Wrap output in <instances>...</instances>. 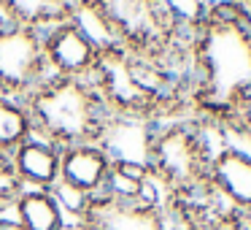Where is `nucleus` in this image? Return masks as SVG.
Returning a JSON list of instances; mask_svg holds the SVG:
<instances>
[{
  "label": "nucleus",
  "instance_id": "obj_12",
  "mask_svg": "<svg viewBox=\"0 0 251 230\" xmlns=\"http://www.w3.org/2000/svg\"><path fill=\"white\" fill-rule=\"evenodd\" d=\"M76 3L78 0H0V8H3L6 22L46 33V30L68 22Z\"/></svg>",
  "mask_w": 251,
  "mask_h": 230
},
{
  "label": "nucleus",
  "instance_id": "obj_23",
  "mask_svg": "<svg viewBox=\"0 0 251 230\" xmlns=\"http://www.w3.org/2000/svg\"><path fill=\"white\" fill-rule=\"evenodd\" d=\"M3 22H6V17H3V8H0V25H3Z\"/></svg>",
  "mask_w": 251,
  "mask_h": 230
},
{
  "label": "nucleus",
  "instance_id": "obj_14",
  "mask_svg": "<svg viewBox=\"0 0 251 230\" xmlns=\"http://www.w3.org/2000/svg\"><path fill=\"white\" fill-rule=\"evenodd\" d=\"M33 138V119L25 100L0 95V152L11 154Z\"/></svg>",
  "mask_w": 251,
  "mask_h": 230
},
{
  "label": "nucleus",
  "instance_id": "obj_10",
  "mask_svg": "<svg viewBox=\"0 0 251 230\" xmlns=\"http://www.w3.org/2000/svg\"><path fill=\"white\" fill-rule=\"evenodd\" d=\"M60 146L38 136H33L19 149H14L11 163L25 190H51L60 181Z\"/></svg>",
  "mask_w": 251,
  "mask_h": 230
},
{
  "label": "nucleus",
  "instance_id": "obj_9",
  "mask_svg": "<svg viewBox=\"0 0 251 230\" xmlns=\"http://www.w3.org/2000/svg\"><path fill=\"white\" fill-rule=\"evenodd\" d=\"M73 225H81L87 230H162L154 208L141 206L138 201H111L105 195H95L87 214Z\"/></svg>",
  "mask_w": 251,
  "mask_h": 230
},
{
  "label": "nucleus",
  "instance_id": "obj_7",
  "mask_svg": "<svg viewBox=\"0 0 251 230\" xmlns=\"http://www.w3.org/2000/svg\"><path fill=\"white\" fill-rule=\"evenodd\" d=\"M41 35H44L46 62H49L51 76H65V79H89L92 76L100 52L71 19L51 30H46Z\"/></svg>",
  "mask_w": 251,
  "mask_h": 230
},
{
  "label": "nucleus",
  "instance_id": "obj_22",
  "mask_svg": "<svg viewBox=\"0 0 251 230\" xmlns=\"http://www.w3.org/2000/svg\"><path fill=\"white\" fill-rule=\"evenodd\" d=\"M65 230H87V228H81V225H68Z\"/></svg>",
  "mask_w": 251,
  "mask_h": 230
},
{
  "label": "nucleus",
  "instance_id": "obj_11",
  "mask_svg": "<svg viewBox=\"0 0 251 230\" xmlns=\"http://www.w3.org/2000/svg\"><path fill=\"white\" fill-rule=\"evenodd\" d=\"M111 160L98 144H76L62 149L60 154V179L89 195H100L108 179Z\"/></svg>",
  "mask_w": 251,
  "mask_h": 230
},
{
  "label": "nucleus",
  "instance_id": "obj_21",
  "mask_svg": "<svg viewBox=\"0 0 251 230\" xmlns=\"http://www.w3.org/2000/svg\"><path fill=\"white\" fill-rule=\"evenodd\" d=\"M240 6H243V8H246V14L251 17V0H240Z\"/></svg>",
  "mask_w": 251,
  "mask_h": 230
},
{
  "label": "nucleus",
  "instance_id": "obj_2",
  "mask_svg": "<svg viewBox=\"0 0 251 230\" xmlns=\"http://www.w3.org/2000/svg\"><path fill=\"white\" fill-rule=\"evenodd\" d=\"M33 136L60 149L95 144L108 116V106L89 79L49 76L27 100Z\"/></svg>",
  "mask_w": 251,
  "mask_h": 230
},
{
  "label": "nucleus",
  "instance_id": "obj_6",
  "mask_svg": "<svg viewBox=\"0 0 251 230\" xmlns=\"http://www.w3.org/2000/svg\"><path fill=\"white\" fill-rule=\"evenodd\" d=\"M159 116L138 114V111H108L103 127L98 133V146L114 163H138L149 168L151 141Z\"/></svg>",
  "mask_w": 251,
  "mask_h": 230
},
{
  "label": "nucleus",
  "instance_id": "obj_19",
  "mask_svg": "<svg viewBox=\"0 0 251 230\" xmlns=\"http://www.w3.org/2000/svg\"><path fill=\"white\" fill-rule=\"evenodd\" d=\"M0 230H25V228H22V225H19L14 217L3 214V217H0Z\"/></svg>",
  "mask_w": 251,
  "mask_h": 230
},
{
  "label": "nucleus",
  "instance_id": "obj_13",
  "mask_svg": "<svg viewBox=\"0 0 251 230\" xmlns=\"http://www.w3.org/2000/svg\"><path fill=\"white\" fill-rule=\"evenodd\" d=\"M14 219L25 230H65L68 219L49 190H22L14 203Z\"/></svg>",
  "mask_w": 251,
  "mask_h": 230
},
{
  "label": "nucleus",
  "instance_id": "obj_15",
  "mask_svg": "<svg viewBox=\"0 0 251 230\" xmlns=\"http://www.w3.org/2000/svg\"><path fill=\"white\" fill-rule=\"evenodd\" d=\"M51 198L57 201V206H60V211L65 214V219H68V225H73V222H78V219L87 214V208H89V203H92V198L95 195H89V192H84V190H78V187H73V184H68V181H57L54 187H51Z\"/></svg>",
  "mask_w": 251,
  "mask_h": 230
},
{
  "label": "nucleus",
  "instance_id": "obj_4",
  "mask_svg": "<svg viewBox=\"0 0 251 230\" xmlns=\"http://www.w3.org/2000/svg\"><path fill=\"white\" fill-rule=\"evenodd\" d=\"M49 76L44 35L25 25H0V95L27 100Z\"/></svg>",
  "mask_w": 251,
  "mask_h": 230
},
{
  "label": "nucleus",
  "instance_id": "obj_5",
  "mask_svg": "<svg viewBox=\"0 0 251 230\" xmlns=\"http://www.w3.org/2000/svg\"><path fill=\"white\" fill-rule=\"evenodd\" d=\"M108 17L125 46L168 44L178 28L165 17L157 0H87Z\"/></svg>",
  "mask_w": 251,
  "mask_h": 230
},
{
  "label": "nucleus",
  "instance_id": "obj_20",
  "mask_svg": "<svg viewBox=\"0 0 251 230\" xmlns=\"http://www.w3.org/2000/svg\"><path fill=\"white\" fill-rule=\"evenodd\" d=\"M205 8H213V6H224V3H240V0H202Z\"/></svg>",
  "mask_w": 251,
  "mask_h": 230
},
{
  "label": "nucleus",
  "instance_id": "obj_3",
  "mask_svg": "<svg viewBox=\"0 0 251 230\" xmlns=\"http://www.w3.org/2000/svg\"><path fill=\"white\" fill-rule=\"evenodd\" d=\"M211 157L213 149L197 125L184 119L157 122L149 171L176 198H192L211 184L208 181Z\"/></svg>",
  "mask_w": 251,
  "mask_h": 230
},
{
  "label": "nucleus",
  "instance_id": "obj_16",
  "mask_svg": "<svg viewBox=\"0 0 251 230\" xmlns=\"http://www.w3.org/2000/svg\"><path fill=\"white\" fill-rule=\"evenodd\" d=\"M157 3L178 30H197L205 19V3L202 0H157Z\"/></svg>",
  "mask_w": 251,
  "mask_h": 230
},
{
  "label": "nucleus",
  "instance_id": "obj_8",
  "mask_svg": "<svg viewBox=\"0 0 251 230\" xmlns=\"http://www.w3.org/2000/svg\"><path fill=\"white\" fill-rule=\"evenodd\" d=\"M208 181L235 211H251V157L235 146L213 152Z\"/></svg>",
  "mask_w": 251,
  "mask_h": 230
},
{
  "label": "nucleus",
  "instance_id": "obj_1",
  "mask_svg": "<svg viewBox=\"0 0 251 230\" xmlns=\"http://www.w3.org/2000/svg\"><path fill=\"white\" fill-rule=\"evenodd\" d=\"M197 100L211 111L251 109V17L235 22L202 19L195 33Z\"/></svg>",
  "mask_w": 251,
  "mask_h": 230
},
{
  "label": "nucleus",
  "instance_id": "obj_18",
  "mask_svg": "<svg viewBox=\"0 0 251 230\" xmlns=\"http://www.w3.org/2000/svg\"><path fill=\"white\" fill-rule=\"evenodd\" d=\"M224 230H251V211H238Z\"/></svg>",
  "mask_w": 251,
  "mask_h": 230
},
{
  "label": "nucleus",
  "instance_id": "obj_17",
  "mask_svg": "<svg viewBox=\"0 0 251 230\" xmlns=\"http://www.w3.org/2000/svg\"><path fill=\"white\" fill-rule=\"evenodd\" d=\"M22 190H25V184L19 181L17 171H14L11 154L0 152V217L14 208V203L22 195Z\"/></svg>",
  "mask_w": 251,
  "mask_h": 230
}]
</instances>
